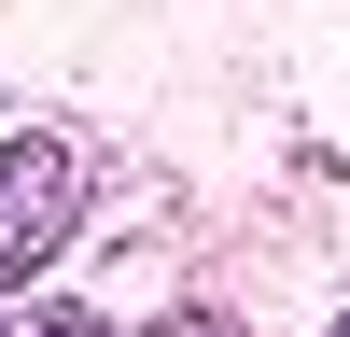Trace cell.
<instances>
[{"instance_id":"6da1fadb","label":"cell","mask_w":350,"mask_h":337,"mask_svg":"<svg viewBox=\"0 0 350 337\" xmlns=\"http://www.w3.org/2000/svg\"><path fill=\"white\" fill-rule=\"evenodd\" d=\"M70 225H84V155L56 127H0V295H28V267H56Z\"/></svg>"},{"instance_id":"7a4b0ae2","label":"cell","mask_w":350,"mask_h":337,"mask_svg":"<svg viewBox=\"0 0 350 337\" xmlns=\"http://www.w3.org/2000/svg\"><path fill=\"white\" fill-rule=\"evenodd\" d=\"M0 337H98V309H70V295H0Z\"/></svg>"},{"instance_id":"3957f363","label":"cell","mask_w":350,"mask_h":337,"mask_svg":"<svg viewBox=\"0 0 350 337\" xmlns=\"http://www.w3.org/2000/svg\"><path fill=\"white\" fill-rule=\"evenodd\" d=\"M168 337H211V323H168Z\"/></svg>"},{"instance_id":"277c9868","label":"cell","mask_w":350,"mask_h":337,"mask_svg":"<svg viewBox=\"0 0 350 337\" xmlns=\"http://www.w3.org/2000/svg\"><path fill=\"white\" fill-rule=\"evenodd\" d=\"M336 337H350V323H336Z\"/></svg>"}]
</instances>
